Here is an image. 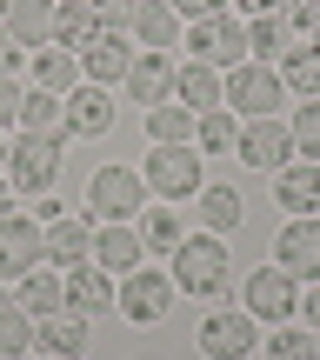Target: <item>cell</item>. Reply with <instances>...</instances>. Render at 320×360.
I'll list each match as a JSON object with an SVG mask.
<instances>
[{"instance_id": "43", "label": "cell", "mask_w": 320, "mask_h": 360, "mask_svg": "<svg viewBox=\"0 0 320 360\" xmlns=\"http://www.w3.org/2000/svg\"><path fill=\"white\" fill-rule=\"evenodd\" d=\"M13 67H20V47H13L7 27H0V74H13Z\"/></svg>"}, {"instance_id": "34", "label": "cell", "mask_w": 320, "mask_h": 360, "mask_svg": "<svg viewBox=\"0 0 320 360\" xmlns=\"http://www.w3.org/2000/svg\"><path fill=\"white\" fill-rule=\"evenodd\" d=\"M27 347H34V314L7 300V307H0V360H20Z\"/></svg>"}, {"instance_id": "3", "label": "cell", "mask_w": 320, "mask_h": 360, "mask_svg": "<svg viewBox=\"0 0 320 360\" xmlns=\"http://www.w3.org/2000/svg\"><path fill=\"white\" fill-rule=\"evenodd\" d=\"M141 180H147V193H160V200H193V193L207 187L200 147H193V141H180V147H154V154H147V167H141Z\"/></svg>"}, {"instance_id": "4", "label": "cell", "mask_w": 320, "mask_h": 360, "mask_svg": "<svg viewBox=\"0 0 320 360\" xmlns=\"http://www.w3.org/2000/svg\"><path fill=\"white\" fill-rule=\"evenodd\" d=\"M174 274H160V267H134V274H120V294H114V307L127 314L134 327H160L167 314H174Z\"/></svg>"}, {"instance_id": "47", "label": "cell", "mask_w": 320, "mask_h": 360, "mask_svg": "<svg viewBox=\"0 0 320 360\" xmlns=\"http://www.w3.org/2000/svg\"><path fill=\"white\" fill-rule=\"evenodd\" d=\"M0 20H7V0H0Z\"/></svg>"}, {"instance_id": "8", "label": "cell", "mask_w": 320, "mask_h": 360, "mask_svg": "<svg viewBox=\"0 0 320 360\" xmlns=\"http://www.w3.org/2000/svg\"><path fill=\"white\" fill-rule=\"evenodd\" d=\"M281 101H287V87H281V74L274 67H260V60H241L227 74V107L241 120H267V114H281Z\"/></svg>"}, {"instance_id": "41", "label": "cell", "mask_w": 320, "mask_h": 360, "mask_svg": "<svg viewBox=\"0 0 320 360\" xmlns=\"http://www.w3.org/2000/svg\"><path fill=\"white\" fill-rule=\"evenodd\" d=\"M300 314H307V327L320 334V281H314V287H300Z\"/></svg>"}, {"instance_id": "46", "label": "cell", "mask_w": 320, "mask_h": 360, "mask_svg": "<svg viewBox=\"0 0 320 360\" xmlns=\"http://www.w3.org/2000/svg\"><path fill=\"white\" fill-rule=\"evenodd\" d=\"M307 40H314V47H320V27H307Z\"/></svg>"}, {"instance_id": "7", "label": "cell", "mask_w": 320, "mask_h": 360, "mask_svg": "<svg viewBox=\"0 0 320 360\" xmlns=\"http://www.w3.org/2000/svg\"><path fill=\"white\" fill-rule=\"evenodd\" d=\"M187 47H193V60H214L220 74H233V67L247 60V20H233V13L187 20Z\"/></svg>"}, {"instance_id": "37", "label": "cell", "mask_w": 320, "mask_h": 360, "mask_svg": "<svg viewBox=\"0 0 320 360\" xmlns=\"http://www.w3.org/2000/svg\"><path fill=\"white\" fill-rule=\"evenodd\" d=\"M94 20L107 27V34H120V27H134V0H87Z\"/></svg>"}, {"instance_id": "28", "label": "cell", "mask_w": 320, "mask_h": 360, "mask_svg": "<svg viewBox=\"0 0 320 360\" xmlns=\"http://www.w3.org/2000/svg\"><path fill=\"white\" fill-rule=\"evenodd\" d=\"M193 207H200V227L207 233H233V227H241V214H247V200L227 187V180H207V187L193 193Z\"/></svg>"}, {"instance_id": "17", "label": "cell", "mask_w": 320, "mask_h": 360, "mask_svg": "<svg viewBox=\"0 0 320 360\" xmlns=\"http://www.w3.org/2000/svg\"><path fill=\"white\" fill-rule=\"evenodd\" d=\"M60 281H67V307L87 314V321H94V314H107V307H114V294H120V281L101 267V260H87V267H67Z\"/></svg>"}, {"instance_id": "30", "label": "cell", "mask_w": 320, "mask_h": 360, "mask_svg": "<svg viewBox=\"0 0 320 360\" xmlns=\"http://www.w3.org/2000/svg\"><path fill=\"white\" fill-rule=\"evenodd\" d=\"M193 147H200V154H233V147H241V114H233V107L200 114L193 120Z\"/></svg>"}, {"instance_id": "38", "label": "cell", "mask_w": 320, "mask_h": 360, "mask_svg": "<svg viewBox=\"0 0 320 360\" xmlns=\"http://www.w3.org/2000/svg\"><path fill=\"white\" fill-rule=\"evenodd\" d=\"M20 101H27V94H20V80H13V74H0V127H20Z\"/></svg>"}, {"instance_id": "29", "label": "cell", "mask_w": 320, "mask_h": 360, "mask_svg": "<svg viewBox=\"0 0 320 360\" xmlns=\"http://www.w3.org/2000/svg\"><path fill=\"white\" fill-rule=\"evenodd\" d=\"M274 74H281V87H294L300 101H320V47H314V40H300Z\"/></svg>"}, {"instance_id": "36", "label": "cell", "mask_w": 320, "mask_h": 360, "mask_svg": "<svg viewBox=\"0 0 320 360\" xmlns=\"http://www.w3.org/2000/svg\"><path fill=\"white\" fill-rule=\"evenodd\" d=\"M141 240L154 247V254H174V247L187 240V227H180V214H174V207H154V214L141 220Z\"/></svg>"}, {"instance_id": "20", "label": "cell", "mask_w": 320, "mask_h": 360, "mask_svg": "<svg viewBox=\"0 0 320 360\" xmlns=\"http://www.w3.org/2000/svg\"><path fill=\"white\" fill-rule=\"evenodd\" d=\"M187 114H214V107H227V74H220L214 60H187L180 67V94H174Z\"/></svg>"}, {"instance_id": "39", "label": "cell", "mask_w": 320, "mask_h": 360, "mask_svg": "<svg viewBox=\"0 0 320 360\" xmlns=\"http://www.w3.org/2000/svg\"><path fill=\"white\" fill-rule=\"evenodd\" d=\"M281 13L300 27V34H307V27H320V0H281Z\"/></svg>"}, {"instance_id": "15", "label": "cell", "mask_w": 320, "mask_h": 360, "mask_svg": "<svg viewBox=\"0 0 320 360\" xmlns=\"http://www.w3.org/2000/svg\"><path fill=\"white\" fill-rule=\"evenodd\" d=\"M34 354H47V360H80V354H87V314L60 307V314H47V321H34Z\"/></svg>"}, {"instance_id": "13", "label": "cell", "mask_w": 320, "mask_h": 360, "mask_svg": "<svg viewBox=\"0 0 320 360\" xmlns=\"http://www.w3.org/2000/svg\"><path fill=\"white\" fill-rule=\"evenodd\" d=\"M67 134H80V141H101V134H114V87H94V80H80V87L67 94Z\"/></svg>"}, {"instance_id": "25", "label": "cell", "mask_w": 320, "mask_h": 360, "mask_svg": "<svg viewBox=\"0 0 320 360\" xmlns=\"http://www.w3.org/2000/svg\"><path fill=\"white\" fill-rule=\"evenodd\" d=\"M101 34H107V27L94 20V7H87V0H53V47H67V53H87Z\"/></svg>"}, {"instance_id": "2", "label": "cell", "mask_w": 320, "mask_h": 360, "mask_svg": "<svg viewBox=\"0 0 320 360\" xmlns=\"http://www.w3.org/2000/svg\"><path fill=\"white\" fill-rule=\"evenodd\" d=\"M67 134H13L7 141V187L13 193H53Z\"/></svg>"}, {"instance_id": "22", "label": "cell", "mask_w": 320, "mask_h": 360, "mask_svg": "<svg viewBox=\"0 0 320 360\" xmlns=\"http://www.w3.org/2000/svg\"><path fill=\"white\" fill-rule=\"evenodd\" d=\"M7 40L13 47H53V0H7Z\"/></svg>"}, {"instance_id": "11", "label": "cell", "mask_w": 320, "mask_h": 360, "mask_svg": "<svg viewBox=\"0 0 320 360\" xmlns=\"http://www.w3.org/2000/svg\"><path fill=\"white\" fill-rule=\"evenodd\" d=\"M47 260V227L40 220H27V214H7L0 220V281H27V274Z\"/></svg>"}, {"instance_id": "9", "label": "cell", "mask_w": 320, "mask_h": 360, "mask_svg": "<svg viewBox=\"0 0 320 360\" xmlns=\"http://www.w3.org/2000/svg\"><path fill=\"white\" fill-rule=\"evenodd\" d=\"M274 267H287L300 287L320 281V214H287V227L274 233Z\"/></svg>"}, {"instance_id": "16", "label": "cell", "mask_w": 320, "mask_h": 360, "mask_svg": "<svg viewBox=\"0 0 320 360\" xmlns=\"http://www.w3.org/2000/svg\"><path fill=\"white\" fill-rule=\"evenodd\" d=\"M94 260H101L107 274H134L147 260V240H141V227H127V220H107V227H94Z\"/></svg>"}, {"instance_id": "14", "label": "cell", "mask_w": 320, "mask_h": 360, "mask_svg": "<svg viewBox=\"0 0 320 360\" xmlns=\"http://www.w3.org/2000/svg\"><path fill=\"white\" fill-rule=\"evenodd\" d=\"M300 40H307V34H300V27L287 20L281 7H274V13H254V20H247V53H254L260 67H281L287 53L300 47Z\"/></svg>"}, {"instance_id": "48", "label": "cell", "mask_w": 320, "mask_h": 360, "mask_svg": "<svg viewBox=\"0 0 320 360\" xmlns=\"http://www.w3.org/2000/svg\"><path fill=\"white\" fill-rule=\"evenodd\" d=\"M40 360H47V354H40Z\"/></svg>"}, {"instance_id": "6", "label": "cell", "mask_w": 320, "mask_h": 360, "mask_svg": "<svg viewBox=\"0 0 320 360\" xmlns=\"http://www.w3.org/2000/svg\"><path fill=\"white\" fill-rule=\"evenodd\" d=\"M147 207V180H141V167H101L87 180V214L101 220H134Z\"/></svg>"}, {"instance_id": "5", "label": "cell", "mask_w": 320, "mask_h": 360, "mask_svg": "<svg viewBox=\"0 0 320 360\" xmlns=\"http://www.w3.org/2000/svg\"><path fill=\"white\" fill-rule=\"evenodd\" d=\"M193 347H200L207 360H247L260 347V321L247 307H214L200 321V334H193Z\"/></svg>"}, {"instance_id": "10", "label": "cell", "mask_w": 320, "mask_h": 360, "mask_svg": "<svg viewBox=\"0 0 320 360\" xmlns=\"http://www.w3.org/2000/svg\"><path fill=\"white\" fill-rule=\"evenodd\" d=\"M247 314L267 321V327H287L300 314V281L287 267H254L247 274Z\"/></svg>"}, {"instance_id": "40", "label": "cell", "mask_w": 320, "mask_h": 360, "mask_svg": "<svg viewBox=\"0 0 320 360\" xmlns=\"http://www.w3.org/2000/svg\"><path fill=\"white\" fill-rule=\"evenodd\" d=\"M180 20H207V13H227V0H174Z\"/></svg>"}, {"instance_id": "1", "label": "cell", "mask_w": 320, "mask_h": 360, "mask_svg": "<svg viewBox=\"0 0 320 360\" xmlns=\"http://www.w3.org/2000/svg\"><path fill=\"white\" fill-rule=\"evenodd\" d=\"M167 274H174V287H180V294H193V300H214L220 287L233 281L227 233H207V227H200V233H187V240L174 247V267H167Z\"/></svg>"}, {"instance_id": "24", "label": "cell", "mask_w": 320, "mask_h": 360, "mask_svg": "<svg viewBox=\"0 0 320 360\" xmlns=\"http://www.w3.org/2000/svg\"><path fill=\"white\" fill-rule=\"evenodd\" d=\"M27 74H34V87H40V94H60V101L80 87V80H87V74H80V53H67V47H34Z\"/></svg>"}, {"instance_id": "45", "label": "cell", "mask_w": 320, "mask_h": 360, "mask_svg": "<svg viewBox=\"0 0 320 360\" xmlns=\"http://www.w3.org/2000/svg\"><path fill=\"white\" fill-rule=\"evenodd\" d=\"M0 174H7V141H0Z\"/></svg>"}, {"instance_id": "32", "label": "cell", "mask_w": 320, "mask_h": 360, "mask_svg": "<svg viewBox=\"0 0 320 360\" xmlns=\"http://www.w3.org/2000/svg\"><path fill=\"white\" fill-rule=\"evenodd\" d=\"M20 134H67V101L34 87V94L20 101Z\"/></svg>"}, {"instance_id": "26", "label": "cell", "mask_w": 320, "mask_h": 360, "mask_svg": "<svg viewBox=\"0 0 320 360\" xmlns=\"http://www.w3.org/2000/svg\"><path fill=\"white\" fill-rule=\"evenodd\" d=\"M13 307H27L34 321H47V314H60L67 307V281H60V267H34L27 281H13Z\"/></svg>"}, {"instance_id": "27", "label": "cell", "mask_w": 320, "mask_h": 360, "mask_svg": "<svg viewBox=\"0 0 320 360\" xmlns=\"http://www.w3.org/2000/svg\"><path fill=\"white\" fill-rule=\"evenodd\" d=\"M47 254H53V267H87V260H94V227H87V220H47Z\"/></svg>"}, {"instance_id": "33", "label": "cell", "mask_w": 320, "mask_h": 360, "mask_svg": "<svg viewBox=\"0 0 320 360\" xmlns=\"http://www.w3.org/2000/svg\"><path fill=\"white\" fill-rule=\"evenodd\" d=\"M267 360H320V334L314 327H274L267 334Z\"/></svg>"}, {"instance_id": "21", "label": "cell", "mask_w": 320, "mask_h": 360, "mask_svg": "<svg viewBox=\"0 0 320 360\" xmlns=\"http://www.w3.org/2000/svg\"><path fill=\"white\" fill-rule=\"evenodd\" d=\"M274 200L287 214H320V160H287L274 174Z\"/></svg>"}, {"instance_id": "18", "label": "cell", "mask_w": 320, "mask_h": 360, "mask_svg": "<svg viewBox=\"0 0 320 360\" xmlns=\"http://www.w3.org/2000/svg\"><path fill=\"white\" fill-rule=\"evenodd\" d=\"M127 94L141 107H167L180 94V67L167 53H134V74H127Z\"/></svg>"}, {"instance_id": "23", "label": "cell", "mask_w": 320, "mask_h": 360, "mask_svg": "<svg viewBox=\"0 0 320 360\" xmlns=\"http://www.w3.org/2000/svg\"><path fill=\"white\" fill-rule=\"evenodd\" d=\"M134 34L147 40V53H167L180 34H187V20H180L174 0H134Z\"/></svg>"}, {"instance_id": "44", "label": "cell", "mask_w": 320, "mask_h": 360, "mask_svg": "<svg viewBox=\"0 0 320 360\" xmlns=\"http://www.w3.org/2000/svg\"><path fill=\"white\" fill-rule=\"evenodd\" d=\"M7 214H13V193H7V187H0V220H7Z\"/></svg>"}, {"instance_id": "42", "label": "cell", "mask_w": 320, "mask_h": 360, "mask_svg": "<svg viewBox=\"0 0 320 360\" xmlns=\"http://www.w3.org/2000/svg\"><path fill=\"white\" fill-rule=\"evenodd\" d=\"M227 7L241 13V20H254V13H274V7H281V0H227Z\"/></svg>"}, {"instance_id": "12", "label": "cell", "mask_w": 320, "mask_h": 360, "mask_svg": "<svg viewBox=\"0 0 320 360\" xmlns=\"http://www.w3.org/2000/svg\"><path fill=\"white\" fill-rule=\"evenodd\" d=\"M233 154H241V167H254V174H281L287 160H294V134L281 127V120H241V147H233Z\"/></svg>"}, {"instance_id": "19", "label": "cell", "mask_w": 320, "mask_h": 360, "mask_svg": "<svg viewBox=\"0 0 320 360\" xmlns=\"http://www.w3.org/2000/svg\"><path fill=\"white\" fill-rule=\"evenodd\" d=\"M80 74H87L94 87H127V74H134V47H127V34H101L87 53H80Z\"/></svg>"}, {"instance_id": "35", "label": "cell", "mask_w": 320, "mask_h": 360, "mask_svg": "<svg viewBox=\"0 0 320 360\" xmlns=\"http://www.w3.org/2000/svg\"><path fill=\"white\" fill-rule=\"evenodd\" d=\"M287 134H294V160H320V101H300Z\"/></svg>"}, {"instance_id": "31", "label": "cell", "mask_w": 320, "mask_h": 360, "mask_svg": "<svg viewBox=\"0 0 320 360\" xmlns=\"http://www.w3.org/2000/svg\"><path fill=\"white\" fill-rule=\"evenodd\" d=\"M193 120H200V114H187L180 101L147 107V141H154V147H180V141H193Z\"/></svg>"}]
</instances>
